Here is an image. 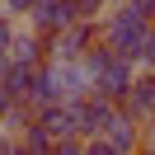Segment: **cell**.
I'll use <instances>...</instances> for the list:
<instances>
[{"mask_svg":"<svg viewBox=\"0 0 155 155\" xmlns=\"http://www.w3.org/2000/svg\"><path fill=\"white\" fill-rule=\"evenodd\" d=\"M94 33H99L94 19H89V14H75L66 28L52 33V57H57V61H75L80 52H89V38H94Z\"/></svg>","mask_w":155,"mask_h":155,"instance_id":"obj_3","label":"cell"},{"mask_svg":"<svg viewBox=\"0 0 155 155\" xmlns=\"http://www.w3.org/2000/svg\"><path fill=\"white\" fill-rule=\"evenodd\" d=\"M10 38H14V24L0 19V52H10Z\"/></svg>","mask_w":155,"mask_h":155,"instance_id":"obj_10","label":"cell"},{"mask_svg":"<svg viewBox=\"0 0 155 155\" xmlns=\"http://www.w3.org/2000/svg\"><path fill=\"white\" fill-rule=\"evenodd\" d=\"M10 66H14V61H10V52H0V80L10 75Z\"/></svg>","mask_w":155,"mask_h":155,"instance_id":"obj_13","label":"cell"},{"mask_svg":"<svg viewBox=\"0 0 155 155\" xmlns=\"http://www.w3.org/2000/svg\"><path fill=\"white\" fill-rule=\"evenodd\" d=\"M85 71H89V89L108 94V99H122L127 85H132V57H122L113 47H89Z\"/></svg>","mask_w":155,"mask_h":155,"instance_id":"obj_1","label":"cell"},{"mask_svg":"<svg viewBox=\"0 0 155 155\" xmlns=\"http://www.w3.org/2000/svg\"><path fill=\"white\" fill-rule=\"evenodd\" d=\"M10 61H38V33L14 28V38H10Z\"/></svg>","mask_w":155,"mask_h":155,"instance_id":"obj_8","label":"cell"},{"mask_svg":"<svg viewBox=\"0 0 155 155\" xmlns=\"http://www.w3.org/2000/svg\"><path fill=\"white\" fill-rule=\"evenodd\" d=\"M132 122H136V117H127V113H113V117H108V127L99 132L108 141V150H136V146H141V132H136Z\"/></svg>","mask_w":155,"mask_h":155,"instance_id":"obj_7","label":"cell"},{"mask_svg":"<svg viewBox=\"0 0 155 155\" xmlns=\"http://www.w3.org/2000/svg\"><path fill=\"white\" fill-rule=\"evenodd\" d=\"M141 146H150V150H155V113H150V127L141 132Z\"/></svg>","mask_w":155,"mask_h":155,"instance_id":"obj_12","label":"cell"},{"mask_svg":"<svg viewBox=\"0 0 155 155\" xmlns=\"http://www.w3.org/2000/svg\"><path fill=\"white\" fill-rule=\"evenodd\" d=\"M33 28L38 33H57V28H66L71 19H75V0H33Z\"/></svg>","mask_w":155,"mask_h":155,"instance_id":"obj_6","label":"cell"},{"mask_svg":"<svg viewBox=\"0 0 155 155\" xmlns=\"http://www.w3.org/2000/svg\"><path fill=\"white\" fill-rule=\"evenodd\" d=\"M5 10H10V14H28V10H33V0H5Z\"/></svg>","mask_w":155,"mask_h":155,"instance_id":"obj_11","label":"cell"},{"mask_svg":"<svg viewBox=\"0 0 155 155\" xmlns=\"http://www.w3.org/2000/svg\"><path fill=\"white\" fill-rule=\"evenodd\" d=\"M146 28H150V19H141L136 10H117L113 19L104 24V38H108V47L113 52H122V57H136V47H141V38H146Z\"/></svg>","mask_w":155,"mask_h":155,"instance_id":"obj_2","label":"cell"},{"mask_svg":"<svg viewBox=\"0 0 155 155\" xmlns=\"http://www.w3.org/2000/svg\"><path fill=\"white\" fill-rule=\"evenodd\" d=\"M52 75V89H57V99H85L89 94V71H85V61H57V66L47 71Z\"/></svg>","mask_w":155,"mask_h":155,"instance_id":"obj_4","label":"cell"},{"mask_svg":"<svg viewBox=\"0 0 155 155\" xmlns=\"http://www.w3.org/2000/svg\"><path fill=\"white\" fill-rule=\"evenodd\" d=\"M122 113L127 117H150L155 113V66L146 75H132V85L122 94Z\"/></svg>","mask_w":155,"mask_h":155,"instance_id":"obj_5","label":"cell"},{"mask_svg":"<svg viewBox=\"0 0 155 155\" xmlns=\"http://www.w3.org/2000/svg\"><path fill=\"white\" fill-rule=\"evenodd\" d=\"M24 150H52V132L42 122H28L24 127Z\"/></svg>","mask_w":155,"mask_h":155,"instance_id":"obj_9","label":"cell"}]
</instances>
